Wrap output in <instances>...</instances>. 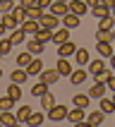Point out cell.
Segmentation results:
<instances>
[{
    "label": "cell",
    "mask_w": 115,
    "mask_h": 127,
    "mask_svg": "<svg viewBox=\"0 0 115 127\" xmlns=\"http://www.w3.org/2000/svg\"><path fill=\"white\" fill-rule=\"evenodd\" d=\"M2 34H5V29H2V24H0V36H2Z\"/></svg>",
    "instance_id": "obj_45"
},
{
    "label": "cell",
    "mask_w": 115,
    "mask_h": 127,
    "mask_svg": "<svg viewBox=\"0 0 115 127\" xmlns=\"http://www.w3.org/2000/svg\"><path fill=\"white\" fill-rule=\"evenodd\" d=\"M41 12H43V7H38V5L27 7V19H38V17H41Z\"/></svg>",
    "instance_id": "obj_37"
},
{
    "label": "cell",
    "mask_w": 115,
    "mask_h": 127,
    "mask_svg": "<svg viewBox=\"0 0 115 127\" xmlns=\"http://www.w3.org/2000/svg\"><path fill=\"white\" fill-rule=\"evenodd\" d=\"M38 77H41V82H43V84H48V86H50V84H58L60 74H58V70H46V67H43Z\"/></svg>",
    "instance_id": "obj_14"
},
{
    "label": "cell",
    "mask_w": 115,
    "mask_h": 127,
    "mask_svg": "<svg viewBox=\"0 0 115 127\" xmlns=\"http://www.w3.org/2000/svg\"><path fill=\"white\" fill-rule=\"evenodd\" d=\"M48 12L55 14V17H62V14H67V2H58V0H53L48 5Z\"/></svg>",
    "instance_id": "obj_18"
},
{
    "label": "cell",
    "mask_w": 115,
    "mask_h": 127,
    "mask_svg": "<svg viewBox=\"0 0 115 127\" xmlns=\"http://www.w3.org/2000/svg\"><path fill=\"white\" fill-rule=\"evenodd\" d=\"M53 2V0H36V5L38 7H43V10H48V5Z\"/></svg>",
    "instance_id": "obj_42"
},
{
    "label": "cell",
    "mask_w": 115,
    "mask_h": 127,
    "mask_svg": "<svg viewBox=\"0 0 115 127\" xmlns=\"http://www.w3.org/2000/svg\"><path fill=\"white\" fill-rule=\"evenodd\" d=\"M31 53L29 50H22V53H17V58H14V63H17V67H27L29 63H31Z\"/></svg>",
    "instance_id": "obj_30"
},
{
    "label": "cell",
    "mask_w": 115,
    "mask_h": 127,
    "mask_svg": "<svg viewBox=\"0 0 115 127\" xmlns=\"http://www.w3.org/2000/svg\"><path fill=\"white\" fill-rule=\"evenodd\" d=\"M74 60H77V67H86V63L91 60V55H89L86 48H77L74 50Z\"/></svg>",
    "instance_id": "obj_19"
},
{
    "label": "cell",
    "mask_w": 115,
    "mask_h": 127,
    "mask_svg": "<svg viewBox=\"0 0 115 127\" xmlns=\"http://www.w3.org/2000/svg\"><path fill=\"white\" fill-rule=\"evenodd\" d=\"M12 50V43H10V38H2L0 36V55H7Z\"/></svg>",
    "instance_id": "obj_38"
},
{
    "label": "cell",
    "mask_w": 115,
    "mask_h": 127,
    "mask_svg": "<svg viewBox=\"0 0 115 127\" xmlns=\"http://www.w3.org/2000/svg\"><path fill=\"white\" fill-rule=\"evenodd\" d=\"M72 67H74V65L70 63V58H60V60H58V65H55V70H58V74H60V77H67V74L72 72Z\"/></svg>",
    "instance_id": "obj_17"
},
{
    "label": "cell",
    "mask_w": 115,
    "mask_h": 127,
    "mask_svg": "<svg viewBox=\"0 0 115 127\" xmlns=\"http://www.w3.org/2000/svg\"><path fill=\"white\" fill-rule=\"evenodd\" d=\"M86 94H89V98H101V96H106L108 89H106V84H103V79H93L91 89H89Z\"/></svg>",
    "instance_id": "obj_7"
},
{
    "label": "cell",
    "mask_w": 115,
    "mask_h": 127,
    "mask_svg": "<svg viewBox=\"0 0 115 127\" xmlns=\"http://www.w3.org/2000/svg\"><path fill=\"white\" fill-rule=\"evenodd\" d=\"M38 27H43V29H55V27H60V17L50 14L48 10H43L41 17H38Z\"/></svg>",
    "instance_id": "obj_4"
},
{
    "label": "cell",
    "mask_w": 115,
    "mask_h": 127,
    "mask_svg": "<svg viewBox=\"0 0 115 127\" xmlns=\"http://www.w3.org/2000/svg\"><path fill=\"white\" fill-rule=\"evenodd\" d=\"M106 67H108V65H106V60H103V58H96V60H89V63H86V72H89L93 79H103Z\"/></svg>",
    "instance_id": "obj_1"
},
{
    "label": "cell",
    "mask_w": 115,
    "mask_h": 127,
    "mask_svg": "<svg viewBox=\"0 0 115 127\" xmlns=\"http://www.w3.org/2000/svg\"><path fill=\"white\" fill-rule=\"evenodd\" d=\"M24 41H27V34H24L19 27L12 29V34H10V43H12V46H22Z\"/></svg>",
    "instance_id": "obj_24"
},
{
    "label": "cell",
    "mask_w": 115,
    "mask_h": 127,
    "mask_svg": "<svg viewBox=\"0 0 115 127\" xmlns=\"http://www.w3.org/2000/svg\"><path fill=\"white\" fill-rule=\"evenodd\" d=\"M74 50H77V46H74L72 41L58 43V55H60V58H72V55H74Z\"/></svg>",
    "instance_id": "obj_12"
},
{
    "label": "cell",
    "mask_w": 115,
    "mask_h": 127,
    "mask_svg": "<svg viewBox=\"0 0 115 127\" xmlns=\"http://www.w3.org/2000/svg\"><path fill=\"white\" fill-rule=\"evenodd\" d=\"M84 122L89 127H98V125H103V122H106V113H103V110H91V113L89 115H84Z\"/></svg>",
    "instance_id": "obj_5"
},
{
    "label": "cell",
    "mask_w": 115,
    "mask_h": 127,
    "mask_svg": "<svg viewBox=\"0 0 115 127\" xmlns=\"http://www.w3.org/2000/svg\"><path fill=\"white\" fill-rule=\"evenodd\" d=\"M84 115H86V108L74 106V108H67V115H65V120L72 122V125H82V122H84Z\"/></svg>",
    "instance_id": "obj_3"
},
{
    "label": "cell",
    "mask_w": 115,
    "mask_h": 127,
    "mask_svg": "<svg viewBox=\"0 0 115 127\" xmlns=\"http://www.w3.org/2000/svg\"><path fill=\"white\" fill-rule=\"evenodd\" d=\"M98 29H115V17L113 14H106L98 19Z\"/></svg>",
    "instance_id": "obj_35"
},
{
    "label": "cell",
    "mask_w": 115,
    "mask_h": 127,
    "mask_svg": "<svg viewBox=\"0 0 115 127\" xmlns=\"http://www.w3.org/2000/svg\"><path fill=\"white\" fill-rule=\"evenodd\" d=\"M98 2H101V0H84L86 7H93V5H98Z\"/></svg>",
    "instance_id": "obj_44"
},
{
    "label": "cell",
    "mask_w": 115,
    "mask_h": 127,
    "mask_svg": "<svg viewBox=\"0 0 115 127\" xmlns=\"http://www.w3.org/2000/svg\"><path fill=\"white\" fill-rule=\"evenodd\" d=\"M17 5H22V7H24V10H27V7H31V5H36V0H19V2H17Z\"/></svg>",
    "instance_id": "obj_41"
},
{
    "label": "cell",
    "mask_w": 115,
    "mask_h": 127,
    "mask_svg": "<svg viewBox=\"0 0 115 127\" xmlns=\"http://www.w3.org/2000/svg\"><path fill=\"white\" fill-rule=\"evenodd\" d=\"M38 98H41V108H46V110H48V108L53 106V103H55V96H53L50 91H43L41 96H38Z\"/></svg>",
    "instance_id": "obj_34"
},
{
    "label": "cell",
    "mask_w": 115,
    "mask_h": 127,
    "mask_svg": "<svg viewBox=\"0 0 115 127\" xmlns=\"http://www.w3.org/2000/svg\"><path fill=\"white\" fill-rule=\"evenodd\" d=\"M67 77H70V82H72L74 86H79V84H84V82H86L89 72H86L84 67H72V72L67 74Z\"/></svg>",
    "instance_id": "obj_8"
},
{
    "label": "cell",
    "mask_w": 115,
    "mask_h": 127,
    "mask_svg": "<svg viewBox=\"0 0 115 127\" xmlns=\"http://www.w3.org/2000/svg\"><path fill=\"white\" fill-rule=\"evenodd\" d=\"M43 67H46V65H43L41 55H38V58H31V63H29L27 67H24V70H27V74H29V77H38Z\"/></svg>",
    "instance_id": "obj_10"
},
{
    "label": "cell",
    "mask_w": 115,
    "mask_h": 127,
    "mask_svg": "<svg viewBox=\"0 0 115 127\" xmlns=\"http://www.w3.org/2000/svg\"><path fill=\"white\" fill-rule=\"evenodd\" d=\"M10 12H12V17L17 19V24H22V22L27 19V10H24L22 5H17V2L12 5V10H10Z\"/></svg>",
    "instance_id": "obj_31"
},
{
    "label": "cell",
    "mask_w": 115,
    "mask_h": 127,
    "mask_svg": "<svg viewBox=\"0 0 115 127\" xmlns=\"http://www.w3.org/2000/svg\"><path fill=\"white\" fill-rule=\"evenodd\" d=\"M7 96L17 103V101L22 98V89H19V84H14V82H10V86H7Z\"/></svg>",
    "instance_id": "obj_33"
},
{
    "label": "cell",
    "mask_w": 115,
    "mask_h": 127,
    "mask_svg": "<svg viewBox=\"0 0 115 127\" xmlns=\"http://www.w3.org/2000/svg\"><path fill=\"white\" fill-rule=\"evenodd\" d=\"M79 24H82V17H77V14H72V12H67V14H62L60 17V27H65V29H77Z\"/></svg>",
    "instance_id": "obj_9"
},
{
    "label": "cell",
    "mask_w": 115,
    "mask_h": 127,
    "mask_svg": "<svg viewBox=\"0 0 115 127\" xmlns=\"http://www.w3.org/2000/svg\"><path fill=\"white\" fill-rule=\"evenodd\" d=\"M101 5H106L108 10H115V0H101Z\"/></svg>",
    "instance_id": "obj_43"
},
{
    "label": "cell",
    "mask_w": 115,
    "mask_h": 127,
    "mask_svg": "<svg viewBox=\"0 0 115 127\" xmlns=\"http://www.w3.org/2000/svg\"><path fill=\"white\" fill-rule=\"evenodd\" d=\"M19 29L24 31V34H31V36H34V31L38 29V19H24L19 24Z\"/></svg>",
    "instance_id": "obj_29"
},
{
    "label": "cell",
    "mask_w": 115,
    "mask_h": 127,
    "mask_svg": "<svg viewBox=\"0 0 115 127\" xmlns=\"http://www.w3.org/2000/svg\"><path fill=\"white\" fill-rule=\"evenodd\" d=\"M91 98H89V94H74L72 96V106H79V108H89Z\"/></svg>",
    "instance_id": "obj_28"
},
{
    "label": "cell",
    "mask_w": 115,
    "mask_h": 127,
    "mask_svg": "<svg viewBox=\"0 0 115 127\" xmlns=\"http://www.w3.org/2000/svg\"><path fill=\"white\" fill-rule=\"evenodd\" d=\"M43 122H46V115H43L41 110H31V115H29L27 125H31V127H38V125H43Z\"/></svg>",
    "instance_id": "obj_26"
},
{
    "label": "cell",
    "mask_w": 115,
    "mask_h": 127,
    "mask_svg": "<svg viewBox=\"0 0 115 127\" xmlns=\"http://www.w3.org/2000/svg\"><path fill=\"white\" fill-rule=\"evenodd\" d=\"M31 110H34V106H19V108H17V113H14V118H17V125L27 122V120H29V115H31Z\"/></svg>",
    "instance_id": "obj_21"
},
{
    "label": "cell",
    "mask_w": 115,
    "mask_h": 127,
    "mask_svg": "<svg viewBox=\"0 0 115 127\" xmlns=\"http://www.w3.org/2000/svg\"><path fill=\"white\" fill-rule=\"evenodd\" d=\"M0 58H2V55H0Z\"/></svg>",
    "instance_id": "obj_49"
},
{
    "label": "cell",
    "mask_w": 115,
    "mask_h": 127,
    "mask_svg": "<svg viewBox=\"0 0 115 127\" xmlns=\"http://www.w3.org/2000/svg\"><path fill=\"white\" fill-rule=\"evenodd\" d=\"M12 108H14V101L10 96H2L0 98V110H12Z\"/></svg>",
    "instance_id": "obj_39"
},
{
    "label": "cell",
    "mask_w": 115,
    "mask_h": 127,
    "mask_svg": "<svg viewBox=\"0 0 115 127\" xmlns=\"http://www.w3.org/2000/svg\"><path fill=\"white\" fill-rule=\"evenodd\" d=\"M96 41H115V31L113 29H96Z\"/></svg>",
    "instance_id": "obj_27"
},
{
    "label": "cell",
    "mask_w": 115,
    "mask_h": 127,
    "mask_svg": "<svg viewBox=\"0 0 115 127\" xmlns=\"http://www.w3.org/2000/svg\"><path fill=\"white\" fill-rule=\"evenodd\" d=\"M43 91H48V84H43L41 79H38V82H36V84L31 86V96H36V98H38V96H41Z\"/></svg>",
    "instance_id": "obj_36"
},
{
    "label": "cell",
    "mask_w": 115,
    "mask_h": 127,
    "mask_svg": "<svg viewBox=\"0 0 115 127\" xmlns=\"http://www.w3.org/2000/svg\"><path fill=\"white\" fill-rule=\"evenodd\" d=\"M50 34H53V29L38 27V29L34 31V38H36V41H41V43H50Z\"/></svg>",
    "instance_id": "obj_25"
},
{
    "label": "cell",
    "mask_w": 115,
    "mask_h": 127,
    "mask_svg": "<svg viewBox=\"0 0 115 127\" xmlns=\"http://www.w3.org/2000/svg\"><path fill=\"white\" fill-rule=\"evenodd\" d=\"M12 5H14L12 0H0V14H2V12H10Z\"/></svg>",
    "instance_id": "obj_40"
},
{
    "label": "cell",
    "mask_w": 115,
    "mask_h": 127,
    "mask_svg": "<svg viewBox=\"0 0 115 127\" xmlns=\"http://www.w3.org/2000/svg\"><path fill=\"white\" fill-rule=\"evenodd\" d=\"M89 14H93L96 19H101V17H106V14H113V10H108L106 5H93V7H89Z\"/></svg>",
    "instance_id": "obj_23"
},
{
    "label": "cell",
    "mask_w": 115,
    "mask_h": 127,
    "mask_svg": "<svg viewBox=\"0 0 115 127\" xmlns=\"http://www.w3.org/2000/svg\"><path fill=\"white\" fill-rule=\"evenodd\" d=\"M10 79H12L14 84H24V82H27L29 79V74H27V70H24V67H17V70H12V74H10Z\"/></svg>",
    "instance_id": "obj_22"
},
{
    "label": "cell",
    "mask_w": 115,
    "mask_h": 127,
    "mask_svg": "<svg viewBox=\"0 0 115 127\" xmlns=\"http://www.w3.org/2000/svg\"><path fill=\"white\" fill-rule=\"evenodd\" d=\"M12 2H19V0H12Z\"/></svg>",
    "instance_id": "obj_48"
},
{
    "label": "cell",
    "mask_w": 115,
    "mask_h": 127,
    "mask_svg": "<svg viewBox=\"0 0 115 127\" xmlns=\"http://www.w3.org/2000/svg\"><path fill=\"white\" fill-rule=\"evenodd\" d=\"M58 2H67V0H58Z\"/></svg>",
    "instance_id": "obj_47"
},
{
    "label": "cell",
    "mask_w": 115,
    "mask_h": 127,
    "mask_svg": "<svg viewBox=\"0 0 115 127\" xmlns=\"http://www.w3.org/2000/svg\"><path fill=\"white\" fill-rule=\"evenodd\" d=\"M67 12L77 14V17H84L89 12V7L84 5V0H67Z\"/></svg>",
    "instance_id": "obj_6"
},
{
    "label": "cell",
    "mask_w": 115,
    "mask_h": 127,
    "mask_svg": "<svg viewBox=\"0 0 115 127\" xmlns=\"http://www.w3.org/2000/svg\"><path fill=\"white\" fill-rule=\"evenodd\" d=\"M0 24H2V29H5V31H12V29L19 27V24H17V19L12 17V12H2V14H0Z\"/></svg>",
    "instance_id": "obj_15"
},
{
    "label": "cell",
    "mask_w": 115,
    "mask_h": 127,
    "mask_svg": "<svg viewBox=\"0 0 115 127\" xmlns=\"http://www.w3.org/2000/svg\"><path fill=\"white\" fill-rule=\"evenodd\" d=\"M96 53H98V58H110L113 55V43L110 41H96Z\"/></svg>",
    "instance_id": "obj_13"
},
{
    "label": "cell",
    "mask_w": 115,
    "mask_h": 127,
    "mask_svg": "<svg viewBox=\"0 0 115 127\" xmlns=\"http://www.w3.org/2000/svg\"><path fill=\"white\" fill-rule=\"evenodd\" d=\"M0 79H2V67H0Z\"/></svg>",
    "instance_id": "obj_46"
},
{
    "label": "cell",
    "mask_w": 115,
    "mask_h": 127,
    "mask_svg": "<svg viewBox=\"0 0 115 127\" xmlns=\"http://www.w3.org/2000/svg\"><path fill=\"white\" fill-rule=\"evenodd\" d=\"M98 101H101V110H103L106 115L115 113V101H113V98H106V96H101Z\"/></svg>",
    "instance_id": "obj_32"
},
{
    "label": "cell",
    "mask_w": 115,
    "mask_h": 127,
    "mask_svg": "<svg viewBox=\"0 0 115 127\" xmlns=\"http://www.w3.org/2000/svg\"><path fill=\"white\" fill-rule=\"evenodd\" d=\"M65 115H67V106H62V103H53V106L48 108V120H53V122H62L65 120Z\"/></svg>",
    "instance_id": "obj_2"
},
{
    "label": "cell",
    "mask_w": 115,
    "mask_h": 127,
    "mask_svg": "<svg viewBox=\"0 0 115 127\" xmlns=\"http://www.w3.org/2000/svg\"><path fill=\"white\" fill-rule=\"evenodd\" d=\"M43 48H46V43L36 41L34 36H31V38H29V41H27V50H29V53H31V55H34V58H38V55H41V53H43Z\"/></svg>",
    "instance_id": "obj_16"
},
{
    "label": "cell",
    "mask_w": 115,
    "mask_h": 127,
    "mask_svg": "<svg viewBox=\"0 0 115 127\" xmlns=\"http://www.w3.org/2000/svg\"><path fill=\"white\" fill-rule=\"evenodd\" d=\"M50 41L55 43H62V41H70V29H65V27H55L53 29V34H50Z\"/></svg>",
    "instance_id": "obj_11"
},
{
    "label": "cell",
    "mask_w": 115,
    "mask_h": 127,
    "mask_svg": "<svg viewBox=\"0 0 115 127\" xmlns=\"http://www.w3.org/2000/svg\"><path fill=\"white\" fill-rule=\"evenodd\" d=\"M0 125L2 127H14L17 125V118H14L12 110H0Z\"/></svg>",
    "instance_id": "obj_20"
}]
</instances>
